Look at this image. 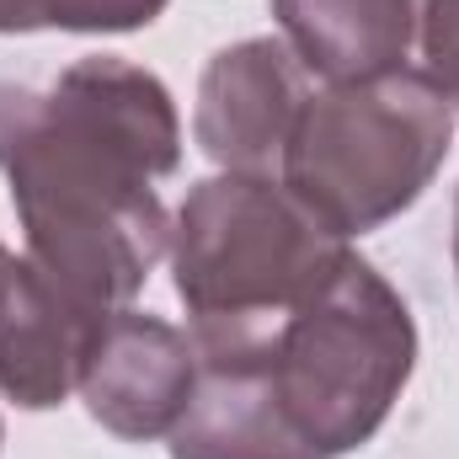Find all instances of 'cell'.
<instances>
[{"instance_id":"obj_1","label":"cell","mask_w":459,"mask_h":459,"mask_svg":"<svg viewBox=\"0 0 459 459\" xmlns=\"http://www.w3.org/2000/svg\"><path fill=\"white\" fill-rule=\"evenodd\" d=\"M177 166V97L123 54H81L48 86L0 81V177L27 256L86 326L128 310L166 256L155 182Z\"/></svg>"},{"instance_id":"obj_2","label":"cell","mask_w":459,"mask_h":459,"mask_svg":"<svg viewBox=\"0 0 459 459\" xmlns=\"http://www.w3.org/2000/svg\"><path fill=\"white\" fill-rule=\"evenodd\" d=\"M187 337L198 379L171 459H342L390 422L417 368L411 305L358 251L289 316Z\"/></svg>"},{"instance_id":"obj_3","label":"cell","mask_w":459,"mask_h":459,"mask_svg":"<svg viewBox=\"0 0 459 459\" xmlns=\"http://www.w3.org/2000/svg\"><path fill=\"white\" fill-rule=\"evenodd\" d=\"M166 256L187 332H246L305 305L352 256V240L278 177L220 171L187 187Z\"/></svg>"},{"instance_id":"obj_4","label":"cell","mask_w":459,"mask_h":459,"mask_svg":"<svg viewBox=\"0 0 459 459\" xmlns=\"http://www.w3.org/2000/svg\"><path fill=\"white\" fill-rule=\"evenodd\" d=\"M455 128L449 97L417 70L316 86L283 144L278 182L337 235L358 240L401 220L433 187Z\"/></svg>"},{"instance_id":"obj_5","label":"cell","mask_w":459,"mask_h":459,"mask_svg":"<svg viewBox=\"0 0 459 459\" xmlns=\"http://www.w3.org/2000/svg\"><path fill=\"white\" fill-rule=\"evenodd\" d=\"M198 379V352L182 326L150 310H113L108 321L91 326L75 395L86 417L123 444H155L171 438L193 401Z\"/></svg>"},{"instance_id":"obj_6","label":"cell","mask_w":459,"mask_h":459,"mask_svg":"<svg viewBox=\"0 0 459 459\" xmlns=\"http://www.w3.org/2000/svg\"><path fill=\"white\" fill-rule=\"evenodd\" d=\"M316 75L294 59L283 38H240L220 48L193 97V144L220 171L278 177L283 144L310 102Z\"/></svg>"},{"instance_id":"obj_7","label":"cell","mask_w":459,"mask_h":459,"mask_svg":"<svg viewBox=\"0 0 459 459\" xmlns=\"http://www.w3.org/2000/svg\"><path fill=\"white\" fill-rule=\"evenodd\" d=\"M91 326L65 294L0 240V395L16 411H54L75 395L81 352Z\"/></svg>"},{"instance_id":"obj_8","label":"cell","mask_w":459,"mask_h":459,"mask_svg":"<svg viewBox=\"0 0 459 459\" xmlns=\"http://www.w3.org/2000/svg\"><path fill=\"white\" fill-rule=\"evenodd\" d=\"M411 16L417 0H273L278 38L326 86L406 70Z\"/></svg>"},{"instance_id":"obj_9","label":"cell","mask_w":459,"mask_h":459,"mask_svg":"<svg viewBox=\"0 0 459 459\" xmlns=\"http://www.w3.org/2000/svg\"><path fill=\"white\" fill-rule=\"evenodd\" d=\"M171 0H0V38L22 32H139L160 22Z\"/></svg>"},{"instance_id":"obj_10","label":"cell","mask_w":459,"mask_h":459,"mask_svg":"<svg viewBox=\"0 0 459 459\" xmlns=\"http://www.w3.org/2000/svg\"><path fill=\"white\" fill-rule=\"evenodd\" d=\"M428 75L459 117V0H417L411 16V65Z\"/></svg>"},{"instance_id":"obj_11","label":"cell","mask_w":459,"mask_h":459,"mask_svg":"<svg viewBox=\"0 0 459 459\" xmlns=\"http://www.w3.org/2000/svg\"><path fill=\"white\" fill-rule=\"evenodd\" d=\"M449 251H455V283H459V193H455V240H449Z\"/></svg>"},{"instance_id":"obj_12","label":"cell","mask_w":459,"mask_h":459,"mask_svg":"<svg viewBox=\"0 0 459 459\" xmlns=\"http://www.w3.org/2000/svg\"><path fill=\"white\" fill-rule=\"evenodd\" d=\"M0 444H5V428H0Z\"/></svg>"}]
</instances>
